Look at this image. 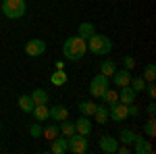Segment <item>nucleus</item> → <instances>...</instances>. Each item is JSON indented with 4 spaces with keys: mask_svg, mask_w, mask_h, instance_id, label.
Here are the masks:
<instances>
[{
    "mask_svg": "<svg viewBox=\"0 0 156 154\" xmlns=\"http://www.w3.org/2000/svg\"><path fill=\"white\" fill-rule=\"evenodd\" d=\"M85 52H87V40L79 36H71L65 40V44H62V56H67L69 60H79L85 56Z\"/></svg>",
    "mask_w": 156,
    "mask_h": 154,
    "instance_id": "1",
    "label": "nucleus"
},
{
    "mask_svg": "<svg viewBox=\"0 0 156 154\" xmlns=\"http://www.w3.org/2000/svg\"><path fill=\"white\" fill-rule=\"evenodd\" d=\"M87 50H92L96 56H106L112 50V40L108 36H102V34H94L87 40Z\"/></svg>",
    "mask_w": 156,
    "mask_h": 154,
    "instance_id": "2",
    "label": "nucleus"
},
{
    "mask_svg": "<svg viewBox=\"0 0 156 154\" xmlns=\"http://www.w3.org/2000/svg\"><path fill=\"white\" fill-rule=\"evenodd\" d=\"M0 9L6 19H21L27 11V4H25V0H2Z\"/></svg>",
    "mask_w": 156,
    "mask_h": 154,
    "instance_id": "3",
    "label": "nucleus"
},
{
    "mask_svg": "<svg viewBox=\"0 0 156 154\" xmlns=\"http://www.w3.org/2000/svg\"><path fill=\"white\" fill-rule=\"evenodd\" d=\"M87 146H90L87 135H81V133H77V131L67 138V148H69V152H73V154H85L87 152Z\"/></svg>",
    "mask_w": 156,
    "mask_h": 154,
    "instance_id": "4",
    "label": "nucleus"
},
{
    "mask_svg": "<svg viewBox=\"0 0 156 154\" xmlns=\"http://www.w3.org/2000/svg\"><path fill=\"white\" fill-rule=\"evenodd\" d=\"M106 88H110L108 77H104L102 73H98L96 77L90 81V94H92V98H102V94L106 92Z\"/></svg>",
    "mask_w": 156,
    "mask_h": 154,
    "instance_id": "5",
    "label": "nucleus"
},
{
    "mask_svg": "<svg viewBox=\"0 0 156 154\" xmlns=\"http://www.w3.org/2000/svg\"><path fill=\"white\" fill-rule=\"evenodd\" d=\"M108 117L112 119V121H117V123H123L125 119L129 117V113H127V104H123V102H115V104H110V106H108Z\"/></svg>",
    "mask_w": 156,
    "mask_h": 154,
    "instance_id": "6",
    "label": "nucleus"
},
{
    "mask_svg": "<svg viewBox=\"0 0 156 154\" xmlns=\"http://www.w3.org/2000/svg\"><path fill=\"white\" fill-rule=\"evenodd\" d=\"M98 148L104 154H117V148H119V140L112 138V135H102L98 140Z\"/></svg>",
    "mask_w": 156,
    "mask_h": 154,
    "instance_id": "7",
    "label": "nucleus"
},
{
    "mask_svg": "<svg viewBox=\"0 0 156 154\" xmlns=\"http://www.w3.org/2000/svg\"><path fill=\"white\" fill-rule=\"evenodd\" d=\"M46 52V42L44 40H29L25 44V54L27 56H42Z\"/></svg>",
    "mask_w": 156,
    "mask_h": 154,
    "instance_id": "8",
    "label": "nucleus"
},
{
    "mask_svg": "<svg viewBox=\"0 0 156 154\" xmlns=\"http://www.w3.org/2000/svg\"><path fill=\"white\" fill-rule=\"evenodd\" d=\"M135 154H152L154 152V146L150 144V140H144V135H135Z\"/></svg>",
    "mask_w": 156,
    "mask_h": 154,
    "instance_id": "9",
    "label": "nucleus"
},
{
    "mask_svg": "<svg viewBox=\"0 0 156 154\" xmlns=\"http://www.w3.org/2000/svg\"><path fill=\"white\" fill-rule=\"evenodd\" d=\"M131 71H127V69H123V71H115V75H112V83L117 85V88H125V85H129V81H131Z\"/></svg>",
    "mask_w": 156,
    "mask_h": 154,
    "instance_id": "10",
    "label": "nucleus"
},
{
    "mask_svg": "<svg viewBox=\"0 0 156 154\" xmlns=\"http://www.w3.org/2000/svg\"><path fill=\"white\" fill-rule=\"evenodd\" d=\"M75 131L81 133V135H90V131H92V121H90V117L81 115V117L77 119L75 121Z\"/></svg>",
    "mask_w": 156,
    "mask_h": 154,
    "instance_id": "11",
    "label": "nucleus"
},
{
    "mask_svg": "<svg viewBox=\"0 0 156 154\" xmlns=\"http://www.w3.org/2000/svg\"><path fill=\"white\" fill-rule=\"evenodd\" d=\"M50 144H52V146H50L52 154H65V152H69V148H67V138H65V135H56Z\"/></svg>",
    "mask_w": 156,
    "mask_h": 154,
    "instance_id": "12",
    "label": "nucleus"
},
{
    "mask_svg": "<svg viewBox=\"0 0 156 154\" xmlns=\"http://www.w3.org/2000/svg\"><path fill=\"white\" fill-rule=\"evenodd\" d=\"M48 113H50V119H52V121H56V123L65 121V119H69V110H67V106H62V104L48 108Z\"/></svg>",
    "mask_w": 156,
    "mask_h": 154,
    "instance_id": "13",
    "label": "nucleus"
},
{
    "mask_svg": "<svg viewBox=\"0 0 156 154\" xmlns=\"http://www.w3.org/2000/svg\"><path fill=\"white\" fill-rule=\"evenodd\" d=\"M135 96H137V94L133 92L129 85L119 88V102H123V104H127V106H129V104H133V102H135Z\"/></svg>",
    "mask_w": 156,
    "mask_h": 154,
    "instance_id": "14",
    "label": "nucleus"
},
{
    "mask_svg": "<svg viewBox=\"0 0 156 154\" xmlns=\"http://www.w3.org/2000/svg\"><path fill=\"white\" fill-rule=\"evenodd\" d=\"M31 115H34V119H36L37 123H46V121L50 119V113H48V106H46V104H37V106H34Z\"/></svg>",
    "mask_w": 156,
    "mask_h": 154,
    "instance_id": "15",
    "label": "nucleus"
},
{
    "mask_svg": "<svg viewBox=\"0 0 156 154\" xmlns=\"http://www.w3.org/2000/svg\"><path fill=\"white\" fill-rule=\"evenodd\" d=\"M31 100H34V104H48V100H50V96H48V92H46V90H40V88H37V90H34V92H31Z\"/></svg>",
    "mask_w": 156,
    "mask_h": 154,
    "instance_id": "16",
    "label": "nucleus"
},
{
    "mask_svg": "<svg viewBox=\"0 0 156 154\" xmlns=\"http://www.w3.org/2000/svg\"><path fill=\"white\" fill-rule=\"evenodd\" d=\"M96 34V29H94V23H79L77 27V36L83 38V40H90V38Z\"/></svg>",
    "mask_w": 156,
    "mask_h": 154,
    "instance_id": "17",
    "label": "nucleus"
},
{
    "mask_svg": "<svg viewBox=\"0 0 156 154\" xmlns=\"http://www.w3.org/2000/svg\"><path fill=\"white\" fill-rule=\"evenodd\" d=\"M92 117L96 119V123H100V125H104V123H108V106L106 104H102V106H96V110H94V115Z\"/></svg>",
    "mask_w": 156,
    "mask_h": 154,
    "instance_id": "18",
    "label": "nucleus"
},
{
    "mask_svg": "<svg viewBox=\"0 0 156 154\" xmlns=\"http://www.w3.org/2000/svg\"><path fill=\"white\" fill-rule=\"evenodd\" d=\"M42 135H44V140L52 142V140H54L56 135H60L58 125H56V123H50V125H46V127H42Z\"/></svg>",
    "mask_w": 156,
    "mask_h": 154,
    "instance_id": "19",
    "label": "nucleus"
},
{
    "mask_svg": "<svg viewBox=\"0 0 156 154\" xmlns=\"http://www.w3.org/2000/svg\"><path fill=\"white\" fill-rule=\"evenodd\" d=\"M117 71V65H115V60H102V65H100V73L104 75V77H112Z\"/></svg>",
    "mask_w": 156,
    "mask_h": 154,
    "instance_id": "20",
    "label": "nucleus"
},
{
    "mask_svg": "<svg viewBox=\"0 0 156 154\" xmlns=\"http://www.w3.org/2000/svg\"><path fill=\"white\" fill-rule=\"evenodd\" d=\"M34 100H31V96H27V94H21L19 96V108L23 110V113H31L34 110Z\"/></svg>",
    "mask_w": 156,
    "mask_h": 154,
    "instance_id": "21",
    "label": "nucleus"
},
{
    "mask_svg": "<svg viewBox=\"0 0 156 154\" xmlns=\"http://www.w3.org/2000/svg\"><path fill=\"white\" fill-rule=\"evenodd\" d=\"M67 73H65V69H56V71L50 75V81H52V85H65L67 83Z\"/></svg>",
    "mask_w": 156,
    "mask_h": 154,
    "instance_id": "22",
    "label": "nucleus"
},
{
    "mask_svg": "<svg viewBox=\"0 0 156 154\" xmlns=\"http://www.w3.org/2000/svg\"><path fill=\"white\" fill-rule=\"evenodd\" d=\"M58 131H60V135L69 138V135H73V133H75V123H71L69 119H65V121H60Z\"/></svg>",
    "mask_w": 156,
    "mask_h": 154,
    "instance_id": "23",
    "label": "nucleus"
},
{
    "mask_svg": "<svg viewBox=\"0 0 156 154\" xmlns=\"http://www.w3.org/2000/svg\"><path fill=\"white\" fill-rule=\"evenodd\" d=\"M96 106L98 104H94V102H92V100H83V102H79V113H81V115H85V117H92V115H94V110H96Z\"/></svg>",
    "mask_w": 156,
    "mask_h": 154,
    "instance_id": "24",
    "label": "nucleus"
},
{
    "mask_svg": "<svg viewBox=\"0 0 156 154\" xmlns=\"http://www.w3.org/2000/svg\"><path fill=\"white\" fill-rule=\"evenodd\" d=\"M102 100H104V104H106V106H110V104L119 102V92H117V90H110V88H106V92L102 94Z\"/></svg>",
    "mask_w": 156,
    "mask_h": 154,
    "instance_id": "25",
    "label": "nucleus"
},
{
    "mask_svg": "<svg viewBox=\"0 0 156 154\" xmlns=\"http://www.w3.org/2000/svg\"><path fill=\"white\" fill-rule=\"evenodd\" d=\"M142 77H144L146 83H150V81H154V79H156V65H154V63H148V65H146L144 75H142Z\"/></svg>",
    "mask_w": 156,
    "mask_h": 154,
    "instance_id": "26",
    "label": "nucleus"
},
{
    "mask_svg": "<svg viewBox=\"0 0 156 154\" xmlns=\"http://www.w3.org/2000/svg\"><path fill=\"white\" fill-rule=\"evenodd\" d=\"M119 142H121V144H127V146H131V144L135 142V133H133L131 129H121Z\"/></svg>",
    "mask_w": 156,
    "mask_h": 154,
    "instance_id": "27",
    "label": "nucleus"
},
{
    "mask_svg": "<svg viewBox=\"0 0 156 154\" xmlns=\"http://www.w3.org/2000/svg\"><path fill=\"white\" fill-rule=\"evenodd\" d=\"M129 88H131L135 94H142V92H144V88H146L144 77H131V81H129Z\"/></svg>",
    "mask_w": 156,
    "mask_h": 154,
    "instance_id": "28",
    "label": "nucleus"
},
{
    "mask_svg": "<svg viewBox=\"0 0 156 154\" xmlns=\"http://www.w3.org/2000/svg\"><path fill=\"white\" fill-rule=\"evenodd\" d=\"M144 131H146V138L154 140V135H156V121H154V117H150V119H148V123H146Z\"/></svg>",
    "mask_w": 156,
    "mask_h": 154,
    "instance_id": "29",
    "label": "nucleus"
},
{
    "mask_svg": "<svg viewBox=\"0 0 156 154\" xmlns=\"http://www.w3.org/2000/svg\"><path fill=\"white\" fill-rule=\"evenodd\" d=\"M29 135H31V138H42V123L36 121V123L29 127Z\"/></svg>",
    "mask_w": 156,
    "mask_h": 154,
    "instance_id": "30",
    "label": "nucleus"
},
{
    "mask_svg": "<svg viewBox=\"0 0 156 154\" xmlns=\"http://www.w3.org/2000/svg\"><path fill=\"white\" fill-rule=\"evenodd\" d=\"M123 67H125L127 71H131L133 67H135V59H133V56H123Z\"/></svg>",
    "mask_w": 156,
    "mask_h": 154,
    "instance_id": "31",
    "label": "nucleus"
},
{
    "mask_svg": "<svg viewBox=\"0 0 156 154\" xmlns=\"http://www.w3.org/2000/svg\"><path fill=\"white\" fill-rule=\"evenodd\" d=\"M144 90H146V94L150 96V98H152V100H154V98H156V85H154V81L146 83V88H144Z\"/></svg>",
    "mask_w": 156,
    "mask_h": 154,
    "instance_id": "32",
    "label": "nucleus"
},
{
    "mask_svg": "<svg viewBox=\"0 0 156 154\" xmlns=\"http://www.w3.org/2000/svg\"><path fill=\"white\" fill-rule=\"evenodd\" d=\"M127 113H129V117H137V115H140V108L129 104V106H127Z\"/></svg>",
    "mask_w": 156,
    "mask_h": 154,
    "instance_id": "33",
    "label": "nucleus"
},
{
    "mask_svg": "<svg viewBox=\"0 0 156 154\" xmlns=\"http://www.w3.org/2000/svg\"><path fill=\"white\" fill-rule=\"evenodd\" d=\"M146 110H148V115H150V117H154V113H156V104H154V102H150Z\"/></svg>",
    "mask_w": 156,
    "mask_h": 154,
    "instance_id": "34",
    "label": "nucleus"
},
{
    "mask_svg": "<svg viewBox=\"0 0 156 154\" xmlns=\"http://www.w3.org/2000/svg\"><path fill=\"white\" fill-rule=\"evenodd\" d=\"M117 152H119V154H129V146H127V144H123V146L117 148Z\"/></svg>",
    "mask_w": 156,
    "mask_h": 154,
    "instance_id": "35",
    "label": "nucleus"
},
{
    "mask_svg": "<svg viewBox=\"0 0 156 154\" xmlns=\"http://www.w3.org/2000/svg\"><path fill=\"white\" fill-rule=\"evenodd\" d=\"M54 67H56V69H65V60H56Z\"/></svg>",
    "mask_w": 156,
    "mask_h": 154,
    "instance_id": "36",
    "label": "nucleus"
}]
</instances>
